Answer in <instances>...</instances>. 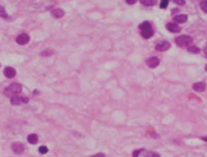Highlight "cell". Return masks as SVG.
Here are the masks:
<instances>
[{
    "mask_svg": "<svg viewBox=\"0 0 207 157\" xmlns=\"http://www.w3.org/2000/svg\"><path fill=\"white\" fill-rule=\"evenodd\" d=\"M141 35L145 39H149L153 36L154 32L151 24L148 21H145L139 25Z\"/></svg>",
    "mask_w": 207,
    "mask_h": 157,
    "instance_id": "6da1fadb",
    "label": "cell"
},
{
    "mask_svg": "<svg viewBox=\"0 0 207 157\" xmlns=\"http://www.w3.org/2000/svg\"><path fill=\"white\" fill-rule=\"evenodd\" d=\"M175 42L176 45L180 48L189 47L191 44L193 43V39L189 36H186V35H182V36H178L176 38Z\"/></svg>",
    "mask_w": 207,
    "mask_h": 157,
    "instance_id": "7a4b0ae2",
    "label": "cell"
},
{
    "mask_svg": "<svg viewBox=\"0 0 207 157\" xmlns=\"http://www.w3.org/2000/svg\"><path fill=\"white\" fill-rule=\"evenodd\" d=\"M22 86L21 84L17 83L11 84L5 90V93L7 96H12L14 95H17L21 92Z\"/></svg>",
    "mask_w": 207,
    "mask_h": 157,
    "instance_id": "3957f363",
    "label": "cell"
},
{
    "mask_svg": "<svg viewBox=\"0 0 207 157\" xmlns=\"http://www.w3.org/2000/svg\"><path fill=\"white\" fill-rule=\"evenodd\" d=\"M29 99L26 97H23L18 95H14L11 97V103L13 105H19L22 103H27Z\"/></svg>",
    "mask_w": 207,
    "mask_h": 157,
    "instance_id": "277c9868",
    "label": "cell"
},
{
    "mask_svg": "<svg viewBox=\"0 0 207 157\" xmlns=\"http://www.w3.org/2000/svg\"><path fill=\"white\" fill-rule=\"evenodd\" d=\"M11 149L14 153L21 154L24 151V145L21 142H14L11 145Z\"/></svg>",
    "mask_w": 207,
    "mask_h": 157,
    "instance_id": "5b68a950",
    "label": "cell"
},
{
    "mask_svg": "<svg viewBox=\"0 0 207 157\" xmlns=\"http://www.w3.org/2000/svg\"><path fill=\"white\" fill-rule=\"evenodd\" d=\"M146 64L150 68H155L160 64V60L156 57H152L146 60Z\"/></svg>",
    "mask_w": 207,
    "mask_h": 157,
    "instance_id": "8992f818",
    "label": "cell"
},
{
    "mask_svg": "<svg viewBox=\"0 0 207 157\" xmlns=\"http://www.w3.org/2000/svg\"><path fill=\"white\" fill-rule=\"evenodd\" d=\"M30 41V36L27 34H21L19 35L16 38V42L19 45H25L29 42Z\"/></svg>",
    "mask_w": 207,
    "mask_h": 157,
    "instance_id": "52a82bcc",
    "label": "cell"
},
{
    "mask_svg": "<svg viewBox=\"0 0 207 157\" xmlns=\"http://www.w3.org/2000/svg\"><path fill=\"white\" fill-rule=\"evenodd\" d=\"M170 46H171V45L169 42H162L156 45L155 49L157 51V52H165V51H167L168 49H169Z\"/></svg>",
    "mask_w": 207,
    "mask_h": 157,
    "instance_id": "ba28073f",
    "label": "cell"
},
{
    "mask_svg": "<svg viewBox=\"0 0 207 157\" xmlns=\"http://www.w3.org/2000/svg\"><path fill=\"white\" fill-rule=\"evenodd\" d=\"M166 28L168 31L172 33H178L181 30V28L178 24L173 23H169L166 24Z\"/></svg>",
    "mask_w": 207,
    "mask_h": 157,
    "instance_id": "9c48e42d",
    "label": "cell"
},
{
    "mask_svg": "<svg viewBox=\"0 0 207 157\" xmlns=\"http://www.w3.org/2000/svg\"><path fill=\"white\" fill-rule=\"evenodd\" d=\"M3 74L7 78H13L15 76V75L17 74L16 70L14 68L11 67H6L3 70Z\"/></svg>",
    "mask_w": 207,
    "mask_h": 157,
    "instance_id": "30bf717a",
    "label": "cell"
},
{
    "mask_svg": "<svg viewBox=\"0 0 207 157\" xmlns=\"http://www.w3.org/2000/svg\"><path fill=\"white\" fill-rule=\"evenodd\" d=\"M193 89L195 90L197 92H203L204 91L206 88V84L205 82H197L193 84Z\"/></svg>",
    "mask_w": 207,
    "mask_h": 157,
    "instance_id": "8fae6325",
    "label": "cell"
},
{
    "mask_svg": "<svg viewBox=\"0 0 207 157\" xmlns=\"http://www.w3.org/2000/svg\"><path fill=\"white\" fill-rule=\"evenodd\" d=\"M173 20L176 23L182 24L187 22V21L188 20V17L187 14H179L175 16L173 18Z\"/></svg>",
    "mask_w": 207,
    "mask_h": 157,
    "instance_id": "7c38bea8",
    "label": "cell"
},
{
    "mask_svg": "<svg viewBox=\"0 0 207 157\" xmlns=\"http://www.w3.org/2000/svg\"><path fill=\"white\" fill-rule=\"evenodd\" d=\"M52 16L56 19H59L63 17L64 15V12L61 9H55L52 11Z\"/></svg>",
    "mask_w": 207,
    "mask_h": 157,
    "instance_id": "4fadbf2b",
    "label": "cell"
},
{
    "mask_svg": "<svg viewBox=\"0 0 207 157\" xmlns=\"http://www.w3.org/2000/svg\"><path fill=\"white\" fill-rule=\"evenodd\" d=\"M27 141L30 144L36 145L38 142V137L36 134H30L27 138Z\"/></svg>",
    "mask_w": 207,
    "mask_h": 157,
    "instance_id": "5bb4252c",
    "label": "cell"
},
{
    "mask_svg": "<svg viewBox=\"0 0 207 157\" xmlns=\"http://www.w3.org/2000/svg\"><path fill=\"white\" fill-rule=\"evenodd\" d=\"M140 3L145 6H153L157 3V0H140Z\"/></svg>",
    "mask_w": 207,
    "mask_h": 157,
    "instance_id": "9a60e30c",
    "label": "cell"
},
{
    "mask_svg": "<svg viewBox=\"0 0 207 157\" xmlns=\"http://www.w3.org/2000/svg\"><path fill=\"white\" fill-rule=\"evenodd\" d=\"M188 51L190 53H192L194 54H198L200 53L201 49L198 48L195 46V45H190L188 48Z\"/></svg>",
    "mask_w": 207,
    "mask_h": 157,
    "instance_id": "2e32d148",
    "label": "cell"
},
{
    "mask_svg": "<svg viewBox=\"0 0 207 157\" xmlns=\"http://www.w3.org/2000/svg\"><path fill=\"white\" fill-rule=\"evenodd\" d=\"M200 7L202 11L207 13V0H203L200 3Z\"/></svg>",
    "mask_w": 207,
    "mask_h": 157,
    "instance_id": "e0dca14e",
    "label": "cell"
},
{
    "mask_svg": "<svg viewBox=\"0 0 207 157\" xmlns=\"http://www.w3.org/2000/svg\"><path fill=\"white\" fill-rule=\"evenodd\" d=\"M0 17L3 18V19H6L8 17V15L6 11V9H5L4 7L1 6H0Z\"/></svg>",
    "mask_w": 207,
    "mask_h": 157,
    "instance_id": "ac0fdd59",
    "label": "cell"
},
{
    "mask_svg": "<svg viewBox=\"0 0 207 157\" xmlns=\"http://www.w3.org/2000/svg\"><path fill=\"white\" fill-rule=\"evenodd\" d=\"M53 54V51L52 49H48L46 50L43 51L41 55H42V57H48V56H50V55H52Z\"/></svg>",
    "mask_w": 207,
    "mask_h": 157,
    "instance_id": "d6986e66",
    "label": "cell"
},
{
    "mask_svg": "<svg viewBox=\"0 0 207 157\" xmlns=\"http://www.w3.org/2000/svg\"><path fill=\"white\" fill-rule=\"evenodd\" d=\"M38 150L41 154H46L48 152V149L46 146H40Z\"/></svg>",
    "mask_w": 207,
    "mask_h": 157,
    "instance_id": "ffe728a7",
    "label": "cell"
},
{
    "mask_svg": "<svg viewBox=\"0 0 207 157\" xmlns=\"http://www.w3.org/2000/svg\"><path fill=\"white\" fill-rule=\"evenodd\" d=\"M169 3V0H161L160 7L162 9H165L167 7Z\"/></svg>",
    "mask_w": 207,
    "mask_h": 157,
    "instance_id": "44dd1931",
    "label": "cell"
},
{
    "mask_svg": "<svg viewBox=\"0 0 207 157\" xmlns=\"http://www.w3.org/2000/svg\"><path fill=\"white\" fill-rule=\"evenodd\" d=\"M144 149H138V150H135L132 153V156L133 157H138L139 155L141 153V152L143 151Z\"/></svg>",
    "mask_w": 207,
    "mask_h": 157,
    "instance_id": "7402d4cb",
    "label": "cell"
},
{
    "mask_svg": "<svg viewBox=\"0 0 207 157\" xmlns=\"http://www.w3.org/2000/svg\"><path fill=\"white\" fill-rule=\"evenodd\" d=\"M146 157H160V155L155 152H149L146 155Z\"/></svg>",
    "mask_w": 207,
    "mask_h": 157,
    "instance_id": "603a6c76",
    "label": "cell"
},
{
    "mask_svg": "<svg viewBox=\"0 0 207 157\" xmlns=\"http://www.w3.org/2000/svg\"><path fill=\"white\" fill-rule=\"evenodd\" d=\"M172 1L175 3L180 5V6H184V5L185 4V0H172Z\"/></svg>",
    "mask_w": 207,
    "mask_h": 157,
    "instance_id": "cb8c5ba5",
    "label": "cell"
},
{
    "mask_svg": "<svg viewBox=\"0 0 207 157\" xmlns=\"http://www.w3.org/2000/svg\"><path fill=\"white\" fill-rule=\"evenodd\" d=\"M126 2L129 5H133L137 2V0H126Z\"/></svg>",
    "mask_w": 207,
    "mask_h": 157,
    "instance_id": "d4e9b609",
    "label": "cell"
},
{
    "mask_svg": "<svg viewBox=\"0 0 207 157\" xmlns=\"http://www.w3.org/2000/svg\"><path fill=\"white\" fill-rule=\"evenodd\" d=\"M92 157H105V155L103 153H98V154L95 155L94 156H93Z\"/></svg>",
    "mask_w": 207,
    "mask_h": 157,
    "instance_id": "484cf974",
    "label": "cell"
},
{
    "mask_svg": "<svg viewBox=\"0 0 207 157\" xmlns=\"http://www.w3.org/2000/svg\"><path fill=\"white\" fill-rule=\"evenodd\" d=\"M204 53L205 54V56L207 58V44L205 45V47L204 48Z\"/></svg>",
    "mask_w": 207,
    "mask_h": 157,
    "instance_id": "4316f807",
    "label": "cell"
},
{
    "mask_svg": "<svg viewBox=\"0 0 207 157\" xmlns=\"http://www.w3.org/2000/svg\"><path fill=\"white\" fill-rule=\"evenodd\" d=\"M201 139H202V140H203L205 141H206V142H207V136L206 137H204V138H202Z\"/></svg>",
    "mask_w": 207,
    "mask_h": 157,
    "instance_id": "83f0119b",
    "label": "cell"
},
{
    "mask_svg": "<svg viewBox=\"0 0 207 157\" xmlns=\"http://www.w3.org/2000/svg\"><path fill=\"white\" fill-rule=\"evenodd\" d=\"M205 70H206V71L207 72V65H206V66H205Z\"/></svg>",
    "mask_w": 207,
    "mask_h": 157,
    "instance_id": "f1b7e54d",
    "label": "cell"
}]
</instances>
